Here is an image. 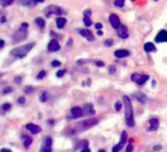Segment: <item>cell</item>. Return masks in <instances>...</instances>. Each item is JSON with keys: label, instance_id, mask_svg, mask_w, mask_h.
Returning <instances> with one entry per match:
<instances>
[{"label": "cell", "instance_id": "obj_1", "mask_svg": "<svg viewBox=\"0 0 167 152\" xmlns=\"http://www.w3.org/2000/svg\"><path fill=\"white\" fill-rule=\"evenodd\" d=\"M124 101V107H125V119H126V123L129 127H134L135 121H134V112H133V106L132 102L129 97L124 96L123 97Z\"/></svg>", "mask_w": 167, "mask_h": 152}, {"label": "cell", "instance_id": "obj_2", "mask_svg": "<svg viewBox=\"0 0 167 152\" xmlns=\"http://www.w3.org/2000/svg\"><path fill=\"white\" fill-rule=\"evenodd\" d=\"M35 42H30V44H24V46H17V48H13V50L10 51V53L13 55V56L17 57V58H24L26 55L31 51L32 48L35 46Z\"/></svg>", "mask_w": 167, "mask_h": 152}, {"label": "cell", "instance_id": "obj_3", "mask_svg": "<svg viewBox=\"0 0 167 152\" xmlns=\"http://www.w3.org/2000/svg\"><path fill=\"white\" fill-rule=\"evenodd\" d=\"M98 123V119H95V117H91V119H85V121H82L78 123V125L75 127L74 130L75 133H79V132H84L85 130L89 129L93 127H95Z\"/></svg>", "mask_w": 167, "mask_h": 152}, {"label": "cell", "instance_id": "obj_4", "mask_svg": "<svg viewBox=\"0 0 167 152\" xmlns=\"http://www.w3.org/2000/svg\"><path fill=\"white\" fill-rule=\"evenodd\" d=\"M64 13L63 9L60 8L59 6L56 5H50L47 6V7L44 9V14H45L46 17H50L51 15H57V16H60Z\"/></svg>", "mask_w": 167, "mask_h": 152}, {"label": "cell", "instance_id": "obj_5", "mask_svg": "<svg viewBox=\"0 0 167 152\" xmlns=\"http://www.w3.org/2000/svg\"><path fill=\"white\" fill-rule=\"evenodd\" d=\"M149 75H143V74H140V73H134V74H132V76H131V79L133 82L137 83V84H139V85L145 84V83L149 80Z\"/></svg>", "mask_w": 167, "mask_h": 152}, {"label": "cell", "instance_id": "obj_6", "mask_svg": "<svg viewBox=\"0 0 167 152\" xmlns=\"http://www.w3.org/2000/svg\"><path fill=\"white\" fill-rule=\"evenodd\" d=\"M128 139V135H127V132L123 131L121 133V139H120V142L118 144H116L114 147L112 148V152H119V150H121V148L126 144Z\"/></svg>", "mask_w": 167, "mask_h": 152}, {"label": "cell", "instance_id": "obj_7", "mask_svg": "<svg viewBox=\"0 0 167 152\" xmlns=\"http://www.w3.org/2000/svg\"><path fill=\"white\" fill-rule=\"evenodd\" d=\"M109 22H110L111 26L114 28L115 30L119 29V27L121 26V23H120V19L119 17L117 16L116 14H111L109 16Z\"/></svg>", "mask_w": 167, "mask_h": 152}, {"label": "cell", "instance_id": "obj_8", "mask_svg": "<svg viewBox=\"0 0 167 152\" xmlns=\"http://www.w3.org/2000/svg\"><path fill=\"white\" fill-rule=\"evenodd\" d=\"M95 109H93V104L87 103V104L84 105V108H83L84 115H95Z\"/></svg>", "mask_w": 167, "mask_h": 152}, {"label": "cell", "instance_id": "obj_9", "mask_svg": "<svg viewBox=\"0 0 167 152\" xmlns=\"http://www.w3.org/2000/svg\"><path fill=\"white\" fill-rule=\"evenodd\" d=\"M79 33H80L81 36H83L84 38H87V40H89V42L95 40V36H93V34L91 33L89 29H81L80 31H79Z\"/></svg>", "mask_w": 167, "mask_h": 152}, {"label": "cell", "instance_id": "obj_10", "mask_svg": "<svg viewBox=\"0 0 167 152\" xmlns=\"http://www.w3.org/2000/svg\"><path fill=\"white\" fill-rule=\"evenodd\" d=\"M117 34L120 38H127L129 37V32H128V28L124 25H121L119 29H117Z\"/></svg>", "mask_w": 167, "mask_h": 152}, {"label": "cell", "instance_id": "obj_11", "mask_svg": "<svg viewBox=\"0 0 167 152\" xmlns=\"http://www.w3.org/2000/svg\"><path fill=\"white\" fill-rule=\"evenodd\" d=\"M47 50L50 51V52H54V51H57L60 50V44H58V42H57L56 40H51L50 42H49L48 46H47Z\"/></svg>", "mask_w": 167, "mask_h": 152}, {"label": "cell", "instance_id": "obj_12", "mask_svg": "<svg viewBox=\"0 0 167 152\" xmlns=\"http://www.w3.org/2000/svg\"><path fill=\"white\" fill-rule=\"evenodd\" d=\"M156 42H167V31L166 30H161L155 37Z\"/></svg>", "mask_w": 167, "mask_h": 152}, {"label": "cell", "instance_id": "obj_13", "mask_svg": "<svg viewBox=\"0 0 167 152\" xmlns=\"http://www.w3.org/2000/svg\"><path fill=\"white\" fill-rule=\"evenodd\" d=\"M159 127V121L157 119H151L149 121V127L147 130L149 131H155Z\"/></svg>", "mask_w": 167, "mask_h": 152}, {"label": "cell", "instance_id": "obj_14", "mask_svg": "<svg viewBox=\"0 0 167 152\" xmlns=\"http://www.w3.org/2000/svg\"><path fill=\"white\" fill-rule=\"evenodd\" d=\"M26 128H27L28 130H30L33 134L39 133V132L41 131V127L36 125H34V123H28V125H26Z\"/></svg>", "mask_w": 167, "mask_h": 152}, {"label": "cell", "instance_id": "obj_15", "mask_svg": "<svg viewBox=\"0 0 167 152\" xmlns=\"http://www.w3.org/2000/svg\"><path fill=\"white\" fill-rule=\"evenodd\" d=\"M71 113H72V117L74 119H77V117H82L83 115V110L80 108V107H74V108L71 109Z\"/></svg>", "mask_w": 167, "mask_h": 152}, {"label": "cell", "instance_id": "obj_16", "mask_svg": "<svg viewBox=\"0 0 167 152\" xmlns=\"http://www.w3.org/2000/svg\"><path fill=\"white\" fill-rule=\"evenodd\" d=\"M129 54H130V52H129V50H115V52H114V55L116 57H118V58H123V57L128 56Z\"/></svg>", "mask_w": 167, "mask_h": 152}, {"label": "cell", "instance_id": "obj_17", "mask_svg": "<svg viewBox=\"0 0 167 152\" xmlns=\"http://www.w3.org/2000/svg\"><path fill=\"white\" fill-rule=\"evenodd\" d=\"M133 96H134V97L141 103H145L147 102V96H145V94H143L142 92H137V93H135Z\"/></svg>", "mask_w": 167, "mask_h": 152}, {"label": "cell", "instance_id": "obj_18", "mask_svg": "<svg viewBox=\"0 0 167 152\" xmlns=\"http://www.w3.org/2000/svg\"><path fill=\"white\" fill-rule=\"evenodd\" d=\"M23 143H24V146L26 149H28L31 144L33 143V138L31 136H28V135H24L23 136Z\"/></svg>", "mask_w": 167, "mask_h": 152}, {"label": "cell", "instance_id": "obj_19", "mask_svg": "<svg viewBox=\"0 0 167 152\" xmlns=\"http://www.w3.org/2000/svg\"><path fill=\"white\" fill-rule=\"evenodd\" d=\"M143 50L147 51V52H151V51H156V48L153 42H147L143 46Z\"/></svg>", "mask_w": 167, "mask_h": 152}, {"label": "cell", "instance_id": "obj_20", "mask_svg": "<svg viewBox=\"0 0 167 152\" xmlns=\"http://www.w3.org/2000/svg\"><path fill=\"white\" fill-rule=\"evenodd\" d=\"M89 140H85V139H83L81 141H79L78 143H77L76 145V149H84V148H87V146H89Z\"/></svg>", "mask_w": 167, "mask_h": 152}, {"label": "cell", "instance_id": "obj_21", "mask_svg": "<svg viewBox=\"0 0 167 152\" xmlns=\"http://www.w3.org/2000/svg\"><path fill=\"white\" fill-rule=\"evenodd\" d=\"M66 23H67V20H66V18H63V17H59V18L56 19V26L58 29H62V28L64 27V26L66 25Z\"/></svg>", "mask_w": 167, "mask_h": 152}, {"label": "cell", "instance_id": "obj_22", "mask_svg": "<svg viewBox=\"0 0 167 152\" xmlns=\"http://www.w3.org/2000/svg\"><path fill=\"white\" fill-rule=\"evenodd\" d=\"M48 97H49V95H48V93L46 91H42L41 93L39 94V101L41 102V103H45L46 101L48 100Z\"/></svg>", "mask_w": 167, "mask_h": 152}, {"label": "cell", "instance_id": "obj_23", "mask_svg": "<svg viewBox=\"0 0 167 152\" xmlns=\"http://www.w3.org/2000/svg\"><path fill=\"white\" fill-rule=\"evenodd\" d=\"M36 24L38 26L39 28H44V26H45V20H44L43 18H41V17H37V18H36L35 20Z\"/></svg>", "mask_w": 167, "mask_h": 152}, {"label": "cell", "instance_id": "obj_24", "mask_svg": "<svg viewBox=\"0 0 167 152\" xmlns=\"http://www.w3.org/2000/svg\"><path fill=\"white\" fill-rule=\"evenodd\" d=\"M13 2H14V0H0V5L2 7H8L13 4Z\"/></svg>", "mask_w": 167, "mask_h": 152}, {"label": "cell", "instance_id": "obj_25", "mask_svg": "<svg viewBox=\"0 0 167 152\" xmlns=\"http://www.w3.org/2000/svg\"><path fill=\"white\" fill-rule=\"evenodd\" d=\"M51 145H52V139H51V137H49V136H46L43 140V145H42V146L51 147Z\"/></svg>", "mask_w": 167, "mask_h": 152}, {"label": "cell", "instance_id": "obj_26", "mask_svg": "<svg viewBox=\"0 0 167 152\" xmlns=\"http://www.w3.org/2000/svg\"><path fill=\"white\" fill-rule=\"evenodd\" d=\"M84 24H85V26H87V27H89V26L93 24V22H91L89 16H85V17H84Z\"/></svg>", "mask_w": 167, "mask_h": 152}, {"label": "cell", "instance_id": "obj_27", "mask_svg": "<svg viewBox=\"0 0 167 152\" xmlns=\"http://www.w3.org/2000/svg\"><path fill=\"white\" fill-rule=\"evenodd\" d=\"M125 4V0H114V5L116 7H123Z\"/></svg>", "mask_w": 167, "mask_h": 152}, {"label": "cell", "instance_id": "obj_28", "mask_svg": "<svg viewBox=\"0 0 167 152\" xmlns=\"http://www.w3.org/2000/svg\"><path fill=\"white\" fill-rule=\"evenodd\" d=\"M11 104H9V103H5V104L2 105V110L5 111V112H7V111L11 110Z\"/></svg>", "mask_w": 167, "mask_h": 152}, {"label": "cell", "instance_id": "obj_29", "mask_svg": "<svg viewBox=\"0 0 167 152\" xmlns=\"http://www.w3.org/2000/svg\"><path fill=\"white\" fill-rule=\"evenodd\" d=\"M24 91H25V93H27V94H31L35 91V88L32 86H26L24 88Z\"/></svg>", "mask_w": 167, "mask_h": 152}, {"label": "cell", "instance_id": "obj_30", "mask_svg": "<svg viewBox=\"0 0 167 152\" xmlns=\"http://www.w3.org/2000/svg\"><path fill=\"white\" fill-rule=\"evenodd\" d=\"M46 75V72L44 71V70H41V71H39L38 72V74H37V79H42V78H44Z\"/></svg>", "mask_w": 167, "mask_h": 152}, {"label": "cell", "instance_id": "obj_31", "mask_svg": "<svg viewBox=\"0 0 167 152\" xmlns=\"http://www.w3.org/2000/svg\"><path fill=\"white\" fill-rule=\"evenodd\" d=\"M108 72H109L110 74H114L115 72H116V67H115L114 65L108 66Z\"/></svg>", "mask_w": 167, "mask_h": 152}, {"label": "cell", "instance_id": "obj_32", "mask_svg": "<svg viewBox=\"0 0 167 152\" xmlns=\"http://www.w3.org/2000/svg\"><path fill=\"white\" fill-rule=\"evenodd\" d=\"M104 44L106 46H113V40L112 38H107V40L104 42Z\"/></svg>", "mask_w": 167, "mask_h": 152}, {"label": "cell", "instance_id": "obj_33", "mask_svg": "<svg viewBox=\"0 0 167 152\" xmlns=\"http://www.w3.org/2000/svg\"><path fill=\"white\" fill-rule=\"evenodd\" d=\"M115 110L116 111H120L121 110V108H122V104H121V102H119V101H117V102H115Z\"/></svg>", "mask_w": 167, "mask_h": 152}, {"label": "cell", "instance_id": "obj_34", "mask_svg": "<svg viewBox=\"0 0 167 152\" xmlns=\"http://www.w3.org/2000/svg\"><path fill=\"white\" fill-rule=\"evenodd\" d=\"M52 149L51 147H46V146H42L41 149H40V152H51Z\"/></svg>", "mask_w": 167, "mask_h": 152}, {"label": "cell", "instance_id": "obj_35", "mask_svg": "<svg viewBox=\"0 0 167 152\" xmlns=\"http://www.w3.org/2000/svg\"><path fill=\"white\" fill-rule=\"evenodd\" d=\"M12 91H13V89L11 87H6V88L3 89V94H9V93H11Z\"/></svg>", "mask_w": 167, "mask_h": 152}, {"label": "cell", "instance_id": "obj_36", "mask_svg": "<svg viewBox=\"0 0 167 152\" xmlns=\"http://www.w3.org/2000/svg\"><path fill=\"white\" fill-rule=\"evenodd\" d=\"M25 102H26V98L25 97H19L18 98V104H20V105H23V104H25Z\"/></svg>", "mask_w": 167, "mask_h": 152}, {"label": "cell", "instance_id": "obj_37", "mask_svg": "<svg viewBox=\"0 0 167 152\" xmlns=\"http://www.w3.org/2000/svg\"><path fill=\"white\" fill-rule=\"evenodd\" d=\"M51 65H52L53 67H57V66L61 65V63H60V61H58V60H53L52 62H51Z\"/></svg>", "mask_w": 167, "mask_h": 152}, {"label": "cell", "instance_id": "obj_38", "mask_svg": "<svg viewBox=\"0 0 167 152\" xmlns=\"http://www.w3.org/2000/svg\"><path fill=\"white\" fill-rule=\"evenodd\" d=\"M65 70H59L58 72L56 73V76L58 77V78H60V77H62V76H64V74H65Z\"/></svg>", "mask_w": 167, "mask_h": 152}, {"label": "cell", "instance_id": "obj_39", "mask_svg": "<svg viewBox=\"0 0 167 152\" xmlns=\"http://www.w3.org/2000/svg\"><path fill=\"white\" fill-rule=\"evenodd\" d=\"M28 28H29V24H28V23H23V24L20 26V30H27Z\"/></svg>", "mask_w": 167, "mask_h": 152}, {"label": "cell", "instance_id": "obj_40", "mask_svg": "<svg viewBox=\"0 0 167 152\" xmlns=\"http://www.w3.org/2000/svg\"><path fill=\"white\" fill-rule=\"evenodd\" d=\"M133 151V145L132 144H128L127 148H126V152H132Z\"/></svg>", "mask_w": 167, "mask_h": 152}, {"label": "cell", "instance_id": "obj_41", "mask_svg": "<svg viewBox=\"0 0 167 152\" xmlns=\"http://www.w3.org/2000/svg\"><path fill=\"white\" fill-rule=\"evenodd\" d=\"M95 64L97 66H99V67H102V66H104V62H103V61H100V60L95 61Z\"/></svg>", "mask_w": 167, "mask_h": 152}, {"label": "cell", "instance_id": "obj_42", "mask_svg": "<svg viewBox=\"0 0 167 152\" xmlns=\"http://www.w3.org/2000/svg\"><path fill=\"white\" fill-rule=\"evenodd\" d=\"M85 16H91V9H87V10H85Z\"/></svg>", "mask_w": 167, "mask_h": 152}, {"label": "cell", "instance_id": "obj_43", "mask_svg": "<svg viewBox=\"0 0 167 152\" xmlns=\"http://www.w3.org/2000/svg\"><path fill=\"white\" fill-rule=\"evenodd\" d=\"M21 81H22V77L21 76H17L16 78H15V82L18 83V84L19 83H21Z\"/></svg>", "mask_w": 167, "mask_h": 152}, {"label": "cell", "instance_id": "obj_44", "mask_svg": "<svg viewBox=\"0 0 167 152\" xmlns=\"http://www.w3.org/2000/svg\"><path fill=\"white\" fill-rule=\"evenodd\" d=\"M95 28H96V30H100L102 28V24H101V23H96Z\"/></svg>", "mask_w": 167, "mask_h": 152}, {"label": "cell", "instance_id": "obj_45", "mask_svg": "<svg viewBox=\"0 0 167 152\" xmlns=\"http://www.w3.org/2000/svg\"><path fill=\"white\" fill-rule=\"evenodd\" d=\"M161 148H162V146H160V145H155V146L153 147V150H160Z\"/></svg>", "mask_w": 167, "mask_h": 152}, {"label": "cell", "instance_id": "obj_46", "mask_svg": "<svg viewBox=\"0 0 167 152\" xmlns=\"http://www.w3.org/2000/svg\"><path fill=\"white\" fill-rule=\"evenodd\" d=\"M0 152H12V151L8 148H2L1 150H0Z\"/></svg>", "mask_w": 167, "mask_h": 152}, {"label": "cell", "instance_id": "obj_47", "mask_svg": "<svg viewBox=\"0 0 167 152\" xmlns=\"http://www.w3.org/2000/svg\"><path fill=\"white\" fill-rule=\"evenodd\" d=\"M4 44H5V42H4V40H0V48H3Z\"/></svg>", "mask_w": 167, "mask_h": 152}, {"label": "cell", "instance_id": "obj_48", "mask_svg": "<svg viewBox=\"0 0 167 152\" xmlns=\"http://www.w3.org/2000/svg\"><path fill=\"white\" fill-rule=\"evenodd\" d=\"M81 152H91V150H89V149L87 147V148H84V149H82V151H81Z\"/></svg>", "mask_w": 167, "mask_h": 152}, {"label": "cell", "instance_id": "obj_49", "mask_svg": "<svg viewBox=\"0 0 167 152\" xmlns=\"http://www.w3.org/2000/svg\"><path fill=\"white\" fill-rule=\"evenodd\" d=\"M35 3H41V2H43L44 0H33Z\"/></svg>", "mask_w": 167, "mask_h": 152}, {"label": "cell", "instance_id": "obj_50", "mask_svg": "<svg viewBox=\"0 0 167 152\" xmlns=\"http://www.w3.org/2000/svg\"><path fill=\"white\" fill-rule=\"evenodd\" d=\"M5 21H6V17H2V18H1V20H0V22H1V23H4V22H5Z\"/></svg>", "mask_w": 167, "mask_h": 152}, {"label": "cell", "instance_id": "obj_51", "mask_svg": "<svg viewBox=\"0 0 167 152\" xmlns=\"http://www.w3.org/2000/svg\"><path fill=\"white\" fill-rule=\"evenodd\" d=\"M97 35H98V36H102V35H103V33H102V32L100 31V30H97Z\"/></svg>", "mask_w": 167, "mask_h": 152}, {"label": "cell", "instance_id": "obj_52", "mask_svg": "<svg viewBox=\"0 0 167 152\" xmlns=\"http://www.w3.org/2000/svg\"><path fill=\"white\" fill-rule=\"evenodd\" d=\"M98 152H105V150H103V149H100V150L98 151Z\"/></svg>", "mask_w": 167, "mask_h": 152}, {"label": "cell", "instance_id": "obj_53", "mask_svg": "<svg viewBox=\"0 0 167 152\" xmlns=\"http://www.w3.org/2000/svg\"><path fill=\"white\" fill-rule=\"evenodd\" d=\"M2 75H3V73H1V72H0V77H1Z\"/></svg>", "mask_w": 167, "mask_h": 152}, {"label": "cell", "instance_id": "obj_54", "mask_svg": "<svg viewBox=\"0 0 167 152\" xmlns=\"http://www.w3.org/2000/svg\"><path fill=\"white\" fill-rule=\"evenodd\" d=\"M155 1H156V0H155Z\"/></svg>", "mask_w": 167, "mask_h": 152}]
</instances>
